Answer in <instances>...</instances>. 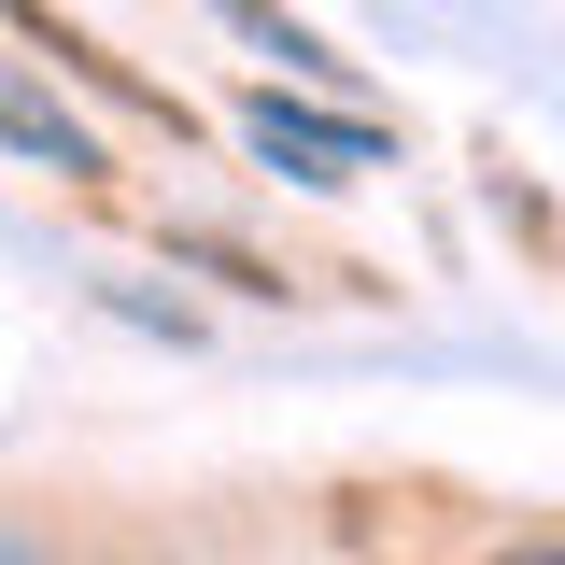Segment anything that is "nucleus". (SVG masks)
Here are the masks:
<instances>
[{"label":"nucleus","instance_id":"nucleus-1","mask_svg":"<svg viewBox=\"0 0 565 565\" xmlns=\"http://www.w3.org/2000/svg\"><path fill=\"white\" fill-rule=\"evenodd\" d=\"M241 141L269 156L282 184H367V170L396 156V128H382V114H353V99H282V85H255V99H241Z\"/></svg>","mask_w":565,"mask_h":565},{"label":"nucleus","instance_id":"nucleus-2","mask_svg":"<svg viewBox=\"0 0 565 565\" xmlns=\"http://www.w3.org/2000/svg\"><path fill=\"white\" fill-rule=\"evenodd\" d=\"M0 141H14L29 170H57V184H99V141L71 128L57 85H43V71H14V57H0Z\"/></svg>","mask_w":565,"mask_h":565},{"label":"nucleus","instance_id":"nucleus-3","mask_svg":"<svg viewBox=\"0 0 565 565\" xmlns=\"http://www.w3.org/2000/svg\"><path fill=\"white\" fill-rule=\"evenodd\" d=\"M212 14H226V29H241L255 57H282V71H297V85H353V57H340V43H326V29H297L282 0H212Z\"/></svg>","mask_w":565,"mask_h":565},{"label":"nucleus","instance_id":"nucleus-4","mask_svg":"<svg viewBox=\"0 0 565 565\" xmlns=\"http://www.w3.org/2000/svg\"><path fill=\"white\" fill-rule=\"evenodd\" d=\"M170 255H184V269H212V282H241V297H282V269H255L241 241H170Z\"/></svg>","mask_w":565,"mask_h":565},{"label":"nucleus","instance_id":"nucleus-5","mask_svg":"<svg viewBox=\"0 0 565 565\" xmlns=\"http://www.w3.org/2000/svg\"><path fill=\"white\" fill-rule=\"evenodd\" d=\"M494 565H565V552H494Z\"/></svg>","mask_w":565,"mask_h":565},{"label":"nucleus","instance_id":"nucleus-6","mask_svg":"<svg viewBox=\"0 0 565 565\" xmlns=\"http://www.w3.org/2000/svg\"><path fill=\"white\" fill-rule=\"evenodd\" d=\"M0 565H29V552H14V537H0Z\"/></svg>","mask_w":565,"mask_h":565}]
</instances>
